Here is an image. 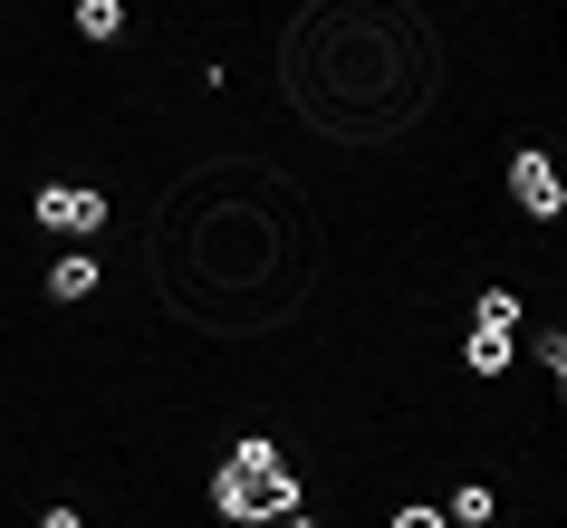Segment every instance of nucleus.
Returning a JSON list of instances; mask_svg holds the SVG:
<instances>
[{
  "instance_id": "9d476101",
  "label": "nucleus",
  "mask_w": 567,
  "mask_h": 528,
  "mask_svg": "<svg viewBox=\"0 0 567 528\" xmlns=\"http://www.w3.org/2000/svg\"><path fill=\"white\" fill-rule=\"evenodd\" d=\"M481 519H491V490H481V480H472V490H452V528H481Z\"/></svg>"
},
{
  "instance_id": "1a4fd4ad",
  "label": "nucleus",
  "mask_w": 567,
  "mask_h": 528,
  "mask_svg": "<svg viewBox=\"0 0 567 528\" xmlns=\"http://www.w3.org/2000/svg\"><path fill=\"white\" fill-rule=\"evenodd\" d=\"M78 30H87V39H116L125 30V0H78Z\"/></svg>"
},
{
  "instance_id": "20e7f679",
  "label": "nucleus",
  "mask_w": 567,
  "mask_h": 528,
  "mask_svg": "<svg viewBox=\"0 0 567 528\" xmlns=\"http://www.w3.org/2000/svg\"><path fill=\"white\" fill-rule=\"evenodd\" d=\"M30 211H39V231H49V240H96V231H106V193H87V183H49Z\"/></svg>"
},
{
  "instance_id": "f8f14e48",
  "label": "nucleus",
  "mask_w": 567,
  "mask_h": 528,
  "mask_svg": "<svg viewBox=\"0 0 567 528\" xmlns=\"http://www.w3.org/2000/svg\"><path fill=\"white\" fill-rule=\"evenodd\" d=\"M394 528H443V509H433V499H414V509H394Z\"/></svg>"
},
{
  "instance_id": "9b49d317",
  "label": "nucleus",
  "mask_w": 567,
  "mask_h": 528,
  "mask_svg": "<svg viewBox=\"0 0 567 528\" xmlns=\"http://www.w3.org/2000/svg\"><path fill=\"white\" fill-rule=\"evenodd\" d=\"M472 318H491V327H509V318H519V298H509V289H481V298H472Z\"/></svg>"
},
{
  "instance_id": "ddd939ff",
  "label": "nucleus",
  "mask_w": 567,
  "mask_h": 528,
  "mask_svg": "<svg viewBox=\"0 0 567 528\" xmlns=\"http://www.w3.org/2000/svg\"><path fill=\"white\" fill-rule=\"evenodd\" d=\"M39 528H87V519H78V509H68V499H59V509H49V519H39Z\"/></svg>"
},
{
  "instance_id": "7ed1b4c3",
  "label": "nucleus",
  "mask_w": 567,
  "mask_h": 528,
  "mask_svg": "<svg viewBox=\"0 0 567 528\" xmlns=\"http://www.w3.org/2000/svg\"><path fill=\"white\" fill-rule=\"evenodd\" d=\"M212 509H221V519H269V528H279L289 509H299V470H289V452H279L269 433L231 442L221 470H212Z\"/></svg>"
},
{
  "instance_id": "39448f33",
  "label": "nucleus",
  "mask_w": 567,
  "mask_h": 528,
  "mask_svg": "<svg viewBox=\"0 0 567 528\" xmlns=\"http://www.w3.org/2000/svg\"><path fill=\"white\" fill-rule=\"evenodd\" d=\"M509 203L529 211V221H558V211H567V174L538 145H519V154H509Z\"/></svg>"
},
{
  "instance_id": "4468645a",
  "label": "nucleus",
  "mask_w": 567,
  "mask_h": 528,
  "mask_svg": "<svg viewBox=\"0 0 567 528\" xmlns=\"http://www.w3.org/2000/svg\"><path fill=\"white\" fill-rule=\"evenodd\" d=\"M279 528H318V519H308V509H289V519H279Z\"/></svg>"
},
{
  "instance_id": "6e6552de",
  "label": "nucleus",
  "mask_w": 567,
  "mask_h": 528,
  "mask_svg": "<svg viewBox=\"0 0 567 528\" xmlns=\"http://www.w3.org/2000/svg\"><path fill=\"white\" fill-rule=\"evenodd\" d=\"M529 355L548 365V375H558V404H567V327H538V337H529Z\"/></svg>"
},
{
  "instance_id": "423d86ee",
  "label": "nucleus",
  "mask_w": 567,
  "mask_h": 528,
  "mask_svg": "<svg viewBox=\"0 0 567 528\" xmlns=\"http://www.w3.org/2000/svg\"><path fill=\"white\" fill-rule=\"evenodd\" d=\"M509 355H519V337H509V327H491V318H472L462 365H472V375H509Z\"/></svg>"
},
{
  "instance_id": "f257e3e1",
  "label": "nucleus",
  "mask_w": 567,
  "mask_h": 528,
  "mask_svg": "<svg viewBox=\"0 0 567 528\" xmlns=\"http://www.w3.org/2000/svg\"><path fill=\"white\" fill-rule=\"evenodd\" d=\"M154 298L203 337H269L318 289V221L269 164H193L145 231Z\"/></svg>"
},
{
  "instance_id": "0eeeda50",
  "label": "nucleus",
  "mask_w": 567,
  "mask_h": 528,
  "mask_svg": "<svg viewBox=\"0 0 567 528\" xmlns=\"http://www.w3.org/2000/svg\"><path fill=\"white\" fill-rule=\"evenodd\" d=\"M49 298H59V308H78V298H96V260H87V250H68V260L49 269Z\"/></svg>"
},
{
  "instance_id": "f03ea898",
  "label": "nucleus",
  "mask_w": 567,
  "mask_h": 528,
  "mask_svg": "<svg viewBox=\"0 0 567 528\" xmlns=\"http://www.w3.org/2000/svg\"><path fill=\"white\" fill-rule=\"evenodd\" d=\"M279 96L328 145H404L443 106V30L414 0H308L279 39Z\"/></svg>"
}]
</instances>
